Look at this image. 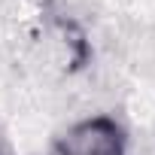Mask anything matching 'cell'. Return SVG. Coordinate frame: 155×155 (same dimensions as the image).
Segmentation results:
<instances>
[{
    "mask_svg": "<svg viewBox=\"0 0 155 155\" xmlns=\"http://www.w3.org/2000/svg\"><path fill=\"white\" fill-rule=\"evenodd\" d=\"M125 131L110 116H91L85 122H76L55 140L58 155H125Z\"/></svg>",
    "mask_w": 155,
    "mask_h": 155,
    "instance_id": "cell-1",
    "label": "cell"
}]
</instances>
